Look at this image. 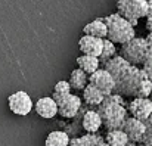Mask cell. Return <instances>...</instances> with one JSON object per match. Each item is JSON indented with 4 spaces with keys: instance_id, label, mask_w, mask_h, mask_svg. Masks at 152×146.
<instances>
[{
    "instance_id": "obj_1",
    "label": "cell",
    "mask_w": 152,
    "mask_h": 146,
    "mask_svg": "<svg viewBox=\"0 0 152 146\" xmlns=\"http://www.w3.org/2000/svg\"><path fill=\"white\" fill-rule=\"evenodd\" d=\"M114 93L126 97H149L152 95V83L143 68L130 65L115 78Z\"/></svg>"
},
{
    "instance_id": "obj_2",
    "label": "cell",
    "mask_w": 152,
    "mask_h": 146,
    "mask_svg": "<svg viewBox=\"0 0 152 146\" xmlns=\"http://www.w3.org/2000/svg\"><path fill=\"white\" fill-rule=\"evenodd\" d=\"M95 109L99 112L102 118V126L106 130H114V128H121L126 118L129 117L127 105L124 103V99L121 95L111 93L102 100Z\"/></svg>"
},
{
    "instance_id": "obj_3",
    "label": "cell",
    "mask_w": 152,
    "mask_h": 146,
    "mask_svg": "<svg viewBox=\"0 0 152 146\" xmlns=\"http://www.w3.org/2000/svg\"><path fill=\"white\" fill-rule=\"evenodd\" d=\"M102 19L105 21L106 28H108L106 39H109L115 45H123L136 36L134 27L126 18H123L120 13H112V15L102 18Z\"/></svg>"
},
{
    "instance_id": "obj_4",
    "label": "cell",
    "mask_w": 152,
    "mask_h": 146,
    "mask_svg": "<svg viewBox=\"0 0 152 146\" xmlns=\"http://www.w3.org/2000/svg\"><path fill=\"white\" fill-rule=\"evenodd\" d=\"M117 13L126 18L133 27H136L139 19L148 15V1L146 0H118Z\"/></svg>"
},
{
    "instance_id": "obj_5",
    "label": "cell",
    "mask_w": 152,
    "mask_h": 146,
    "mask_svg": "<svg viewBox=\"0 0 152 146\" xmlns=\"http://www.w3.org/2000/svg\"><path fill=\"white\" fill-rule=\"evenodd\" d=\"M120 55L127 59L132 65H143L146 55H148V47H146V42L145 37H133L132 40L126 42L121 45L120 49Z\"/></svg>"
},
{
    "instance_id": "obj_6",
    "label": "cell",
    "mask_w": 152,
    "mask_h": 146,
    "mask_svg": "<svg viewBox=\"0 0 152 146\" xmlns=\"http://www.w3.org/2000/svg\"><path fill=\"white\" fill-rule=\"evenodd\" d=\"M58 103V114L64 118H74L81 109L83 99L77 95L68 93L64 96H52Z\"/></svg>"
},
{
    "instance_id": "obj_7",
    "label": "cell",
    "mask_w": 152,
    "mask_h": 146,
    "mask_svg": "<svg viewBox=\"0 0 152 146\" xmlns=\"http://www.w3.org/2000/svg\"><path fill=\"white\" fill-rule=\"evenodd\" d=\"M129 115L146 123L152 120V100L149 97H133L127 103Z\"/></svg>"
},
{
    "instance_id": "obj_8",
    "label": "cell",
    "mask_w": 152,
    "mask_h": 146,
    "mask_svg": "<svg viewBox=\"0 0 152 146\" xmlns=\"http://www.w3.org/2000/svg\"><path fill=\"white\" fill-rule=\"evenodd\" d=\"M9 109L16 115H28L33 111V99L24 90L15 92L7 97Z\"/></svg>"
},
{
    "instance_id": "obj_9",
    "label": "cell",
    "mask_w": 152,
    "mask_h": 146,
    "mask_svg": "<svg viewBox=\"0 0 152 146\" xmlns=\"http://www.w3.org/2000/svg\"><path fill=\"white\" fill-rule=\"evenodd\" d=\"M89 83L99 89L105 96L114 93V86H115V78L103 68H98L95 72L89 74Z\"/></svg>"
},
{
    "instance_id": "obj_10",
    "label": "cell",
    "mask_w": 152,
    "mask_h": 146,
    "mask_svg": "<svg viewBox=\"0 0 152 146\" xmlns=\"http://www.w3.org/2000/svg\"><path fill=\"white\" fill-rule=\"evenodd\" d=\"M123 131L127 134L129 140L130 142H134V143H140L142 142V137L146 131V124L132 115H129L123 124Z\"/></svg>"
},
{
    "instance_id": "obj_11",
    "label": "cell",
    "mask_w": 152,
    "mask_h": 146,
    "mask_svg": "<svg viewBox=\"0 0 152 146\" xmlns=\"http://www.w3.org/2000/svg\"><path fill=\"white\" fill-rule=\"evenodd\" d=\"M34 111L45 120H52L56 117L58 114V103L53 97L45 96L40 97L36 103H34Z\"/></svg>"
},
{
    "instance_id": "obj_12",
    "label": "cell",
    "mask_w": 152,
    "mask_h": 146,
    "mask_svg": "<svg viewBox=\"0 0 152 146\" xmlns=\"http://www.w3.org/2000/svg\"><path fill=\"white\" fill-rule=\"evenodd\" d=\"M102 46H103V39L95 37V36H89L84 34L80 42H78V47L81 50V53L84 55H92V56H98L101 55Z\"/></svg>"
},
{
    "instance_id": "obj_13",
    "label": "cell",
    "mask_w": 152,
    "mask_h": 146,
    "mask_svg": "<svg viewBox=\"0 0 152 146\" xmlns=\"http://www.w3.org/2000/svg\"><path fill=\"white\" fill-rule=\"evenodd\" d=\"M132 64L127 61V59H124L121 55H115V56H112L111 59H108L103 65H102V68L103 69H106L114 78H117L126 68H129Z\"/></svg>"
},
{
    "instance_id": "obj_14",
    "label": "cell",
    "mask_w": 152,
    "mask_h": 146,
    "mask_svg": "<svg viewBox=\"0 0 152 146\" xmlns=\"http://www.w3.org/2000/svg\"><path fill=\"white\" fill-rule=\"evenodd\" d=\"M83 128L87 133H98L102 127V118L96 109H89L84 112L83 120H81Z\"/></svg>"
},
{
    "instance_id": "obj_15",
    "label": "cell",
    "mask_w": 152,
    "mask_h": 146,
    "mask_svg": "<svg viewBox=\"0 0 152 146\" xmlns=\"http://www.w3.org/2000/svg\"><path fill=\"white\" fill-rule=\"evenodd\" d=\"M83 33L84 34H89V36H95V37H99V39H106V34H108V28H106V24L102 18H98L89 24L84 25L83 28Z\"/></svg>"
},
{
    "instance_id": "obj_16",
    "label": "cell",
    "mask_w": 152,
    "mask_h": 146,
    "mask_svg": "<svg viewBox=\"0 0 152 146\" xmlns=\"http://www.w3.org/2000/svg\"><path fill=\"white\" fill-rule=\"evenodd\" d=\"M89 106H98L102 100L105 99V95L102 93L99 89H96L95 86H92L90 83L83 89V97H81Z\"/></svg>"
},
{
    "instance_id": "obj_17",
    "label": "cell",
    "mask_w": 152,
    "mask_h": 146,
    "mask_svg": "<svg viewBox=\"0 0 152 146\" xmlns=\"http://www.w3.org/2000/svg\"><path fill=\"white\" fill-rule=\"evenodd\" d=\"M78 64V68H81L84 72L87 74H92L95 72L98 68H101V62H99V58L98 56H92V55H81L77 58L75 61Z\"/></svg>"
},
{
    "instance_id": "obj_18",
    "label": "cell",
    "mask_w": 152,
    "mask_h": 146,
    "mask_svg": "<svg viewBox=\"0 0 152 146\" xmlns=\"http://www.w3.org/2000/svg\"><path fill=\"white\" fill-rule=\"evenodd\" d=\"M68 83H69L71 89L78 90V92H80V90L83 92V89L89 84V74L84 72L81 68H77V69H74V71L71 72Z\"/></svg>"
},
{
    "instance_id": "obj_19",
    "label": "cell",
    "mask_w": 152,
    "mask_h": 146,
    "mask_svg": "<svg viewBox=\"0 0 152 146\" xmlns=\"http://www.w3.org/2000/svg\"><path fill=\"white\" fill-rule=\"evenodd\" d=\"M105 142L109 146H127L130 140L127 134L123 131V128H114V130H108L105 136Z\"/></svg>"
},
{
    "instance_id": "obj_20",
    "label": "cell",
    "mask_w": 152,
    "mask_h": 146,
    "mask_svg": "<svg viewBox=\"0 0 152 146\" xmlns=\"http://www.w3.org/2000/svg\"><path fill=\"white\" fill-rule=\"evenodd\" d=\"M46 146H69V137L65 131H50L45 140Z\"/></svg>"
},
{
    "instance_id": "obj_21",
    "label": "cell",
    "mask_w": 152,
    "mask_h": 146,
    "mask_svg": "<svg viewBox=\"0 0 152 146\" xmlns=\"http://www.w3.org/2000/svg\"><path fill=\"white\" fill-rule=\"evenodd\" d=\"M102 139L103 137L99 136L98 133H89V134L81 136V137L69 139V146H95Z\"/></svg>"
},
{
    "instance_id": "obj_22",
    "label": "cell",
    "mask_w": 152,
    "mask_h": 146,
    "mask_svg": "<svg viewBox=\"0 0 152 146\" xmlns=\"http://www.w3.org/2000/svg\"><path fill=\"white\" fill-rule=\"evenodd\" d=\"M117 55V49H115V43L111 42L109 39H103V46H102V52L99 55V62L103 65L108 59H111L112 56Z\"/></svg>"
},
{
    "instance_id": "obj_23",
    "label": "cell",
    "mask_w": 152,
    "mask_h": 146,
    "mask_svg": "<svg viewBox=\"0 0 152 146\" xmlns=\"http://www.w3.org/2000/svg\"><path fill=\"white\" fill-rule=\"evenodd\" d=\"M71 93V86L68 81H58L55 89H53V95L52 96H64Z\"/></svg>"
},
{
    "instance_id": "obj_24",
    "label": "cell",
    "mask_w": 152,
    "mask_h": 146,
    "mask_svg": "<svg viewBox=\"0 0 152 146\" xmlns=\"http://www.w3.org/2000/svg\"><path fill=\"white\" fill-rule=\"evenodd\" d=\"M146 42V47H148V53H152V31H149V34L145 37Z\"/></svg>"
},
{
    "instance_id": "obj_25",
    "label": "cell",
    "mask_w": 152,
    "mask_h": 146,
    "mask_svg": "<svg viewBox=\"0 0 152 146\" xmlns=\"http://www.w3.org/2000/svg\"><path fill=\"white\" fill-rule=\"evenodd\" d=\"M143 69H145V72H146V75H148V78H149V81L152 83V64L143 65Z\"/></svg>"
},
{
    "instance_id": "obj_26",
    "label": "cell",
    "mask_w": 152,
    "mask_h": 146,
    "mask_svg": "<svg viewBox=\"0 0 152 146\" xmlns=\"http://www.w3.org/2000/svg\"><path fill=\"white\" fill-rule=\"evenodd\" d=\"M146 30H148V31H152V15H148V16H146Z\"/></svg>"
},
{
    "instance_id": "obj_27",
    "label": "cell",
    "mask_w": 152,
    "mask_h": 146,
    "mask_svg": "<svg viewBox=\"0 0 152 146\" xmlns=\"http://www.w3.org/2000/svg\"><path fill=\"white\" fill-rule=\"evenodd\" d=\"M152 64V53H148L146 55V59H145V62H143V65H149Z\"/></svg>"
},
{
    "instance_id": "obj_28",
    "label": "cell",
    "mask_w": 152,
    "mask_h": 146,
    "mask_svg": "<svg viewBox=\"0 0 152 146\" xmlns=\"http://www.w3.org/2000/svg\"><path fill=\"white\" fill-rule=\"evenodd\" d=\"M146 1H148V15H152V0H146ZM148 15H146V16H148ZM146 16H145V18H146Z\"/></svg>"
},
{
    "instance_id": "obj_29",
    "label": "cell",
    "mask_w": 152,
    "mask_h": 146,
    "mask_svg": "<svg viewBox=\"0 0 152 146\" xmlns=\"http://www.w3.org/2000/svg\"><path fill=\"white\" fill-rule=\"evenodd\" d=\"M95 146H109V145L105 142V139H102V140H99V142H98V143H96Z\"/></svg>"
},
{
    "instance_id": "obj_30",
    "label": "cell",
    "mask_w": 152,
    "mask_h": 146,
    "mask_svg": "<svg viewBox=\"0 0 152 146\" xmlns=\"http://www.w3.org/2000/svg\"><path fill=\"white\" fill-rule=\"evenodd\" d=\"M127 146H142V145H140V143H134V142H129Z\"/></svg>"
}]
</instances>
